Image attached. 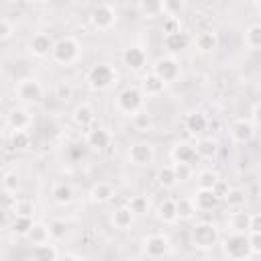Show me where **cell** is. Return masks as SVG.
<instances>
[{
    "label": "cell",
    "instance_id": "cell-1",
    "mask_svg": "<svg viewBox=\"0 0 261 261\" xmlns=\"http://www.w3.org/2000/svg\"><path fill=\"white\" fill-rule=\"evenodd\" d=\"M218 241H220V230L210 220H200L190 230V243L198 251H210L218 245Z\"/></svg>",
    "mask_w": 261,
    "mask_h": 261
},
{
    "label": "cell",
    "instance_id": "cell-2",
    "mask_svg": "<svg viewBox=\"0 0 261 261\" xmlns=\"http://www.w3.org/2000/svg\"><path fill=\"white\" fill-rule=\"evenodd\" d=\"M82 55V43L73 37V35H65V37H59L55 39V47H53V53H51V59L57 63V65H73Z\"/></svg>",
    "mask_w": 261,
    "mask_h": 261
},
{
    "label": "cell",
    "instance_id": "cell-3",
    "mask_svg": "<svg viewBox=\"0 0 261 261\" xmlns=\"http://www.w3.org/2000/svg\"><path fill=\"white\" fill-rule=\"evenodd\" d=\"M222 251L228 261H249L253 257L249 234L243 232H230L222 241Z\"/></svg>",
    "mask_w": 261,
    "mask_h": 261
},
{
    "label": "cell",
    "instance_id": "cell-4",
    "mask_svg": "<svg viewBox=\"0 0 261 261\" xmlns=\"http://www.w3.org/2000/svg\"><path fill=\"white\" fill-rule=\"evenodd\" d=\"M143 104H145V94L141 92L139 86H126L116 96V110L126 116H135L139 110L145 108Z\"/></svg>",
    "mask_w": 261,
    "mask_h": 261
},
{
    "label": "cell",
    "instance_id": "cell-5",
    "mask_svg": "<svg viewBox=\"0 0 261 261\" xmlns=\"http://www.w3.org/2000/svg\"><path fill=\"white\" fill-rule=\"evenodd\" d=\"M88 18H90V24H92L96 31L104 33V31H110V29L116 24V20H118V10H116V6L110 4V2H98V4L92 6Z\"/></svg>",
    "mask_w": 261,
    "mask_h": 261
},
{
    "label": "cell",
    "instance_id": "cell-6",
    "mask_svg": "<svg viewBox=\"0 0 261 261\" xmlns=\"http://www.w3.org/2000/svg\"><path fill=\"white\" fill-rule=\"evenodd\" d=\"M86 82L92 90L96 92H102V90H108L114 82H116V71L110 63H96L88 69L86 73Z\"/></svg>",
    "mask_w": 261,
    "mask_h": 261
},
{
    "label": "cell",
    "instance_id": "cell-7",
    "mask_svg": "<svg viewBox=\"0 0 261 261\" xmlns=\"http://www.w3.org/2000/svg\"><path fill=\"white\" fill-rule=\"evenodd\" d=\"M14 96L22 104H41L45 98V88L37 77H22L14 88Z\"/></svg>",
    "mask_w": 261,
    "mask_h": 261
},
{
    "label": "cell",
    "instance_id": "cell-8",
    "mask_svg": "<svg viewBox=\"0 0 261 261\" xmlns=\"http://www.w3.org/2000/svg\"><path fill=\"white\" fill-rule=\"evenodd\" d=\"M159 80H163L165 84L169 82H175L181 73V67H179V61L173 57V55H163V57H157L155 63H153V69H151Z\"/></svg>",
    "mask_w": 261,
    "mask_h": 261
},
{
    "label": "cell",
    "instance_id": "cell-9",
    "mask_svg": "<svg viewBox=\"0 0 261 261\" xmlns=\"http://www.w3.org/2000/svg\"><path fill=\"white\" fill-rule=\"evenodd\" d=\"M126 159L135 165V167H149L155 161V149L151 143L147 141H137L128 147L126 151Z\"/></svg>",
    "mask_w": 261,
    "mask_h": 261
},
{
    "label": "cell",
    "instance_id": "cell-10",
    "mask_svg": "<svg viewBox=\"0 0 261 261\" xmlns=\"http://www.w3.org/2000/svg\"><path fill=\"white\" fill-rule=\"evenodd\" d=\"M169 237L163 232H151L143 239V253L151 259H159L165 257L169 253Z\"/></svg>",
    "mask_w": 261,
    "mask_h": 261
},
{
    "label": "cell",
    "instance_id": "cell-11",
    "mask_svg": "<svg viewBox=\"0 0 261 261\" xmlns=\"http://www.w3.org/2000/svg\"><path fill=\"white\" fill-rule=\"evenodd\" d=\"M53 47H55V39L49 33H35L27 43V49L33 57H47L53 53Z\"/></svg>",
    "mask_w": 261,
    "mask_h": 261
},
{
    "label": "cell",
    "instance_id": "cell-12",
    "mask_svg": "<svg viewBox=\"0 0 261 261\" xmlns=\"http://www.w3.org/2000/svg\"><path fill=\"white\" fill-rule=\"evenodd\" d=\"M228 130H230L232 141H234V143H241V145L251 143L253 137H255V124H253L251 120H247V118H237V120H232L230 126H228Z\"/></svg>",
    "mask_w": 261,
    "mask_h": 261
},
{
    "label": "cell",
    "instance_id": "cell-13",
    "mask_svg": "<svg viewBox=\"0 0 261 261\" xmlns=\"http://www.w3.org/2000/svg\"><path fill=\"white\" fill-rule=\"evenodd\" d=\"M31 122H33V116L24 106H14L6 114V126L10 130H27Z\"/></svg>",
    "mask_w": 261,
    "mask_h": 261
},
{
    "label": "cell",
    "instance_id": "cell-14",
    "mask_svg": "<svg viewBox=\"0 0 261 261\" xmlns=\"http://www.w3.org/2000/svg\"><path fill=\"white\" fill-rule=\"evenodd\" d=\"M169 157L173 163H186V165H192L196 159H198V153H196V145L188 143V141H177L171 151H169Z\"/></svg>",
    "mask_w": 261,
    "mask_h": 261
},
{
    "label": "cell",
    "instance_id": "cell-15",
    "mask_svg": "<svg viewBox=\"0 0 261 261\" xmlns=\"http://www.w3.org/2000/svg\"><path fill=\"white\" fill-rule=\"evenodd\" d=\"M192 43H194V37H190V33H186L184 29L177 31V33L163 35V47H165L169 53H181V51H186Z\"/></svg>",
    "mask_w": 261,
    "mask_h": 261
},
{
    "label": "cell",
    "instance_id": "cell-16",
    "mask_svg": "<svg viewBox=\"0 0 261 261\" xmlns=\"http://www.w3.org/2000/svg\"><path fill=\"white\" fill-rule=\"evenodd\" d=\"M110 141H112V135H110V130L106 126H94V128H90L86 133V145L90 149H94V151L106 149L110 145Z\"/></svg>",
    "mask_w": 261,
    "mask_h": 261
},
{
    "label": "cell",
    "instance_id": "cell-17",
    "mask_svg": "<svg viewBox=\"0 0 261 261\" xmlns=\"http://www.w3.org/2000/svg\"><path fill=\"white\" fill-rule=\"evenodd\" d=\"M122 63H124L130 71L143 69V67L147 65V53H145V49H143V47H137V45L126 47V49L122 51Z\"/></svg>",
    "mask_w": 261,
    "mask_h": 261
},
{
    "label": "cell",
    "instance_id": "cell-18",
    "mask_svg": "<svg viewBox=\"0 0 261 261\" xmlns=\"http://www.w3.org/2000/svg\"><path fill=\"white\" fill-rule=\"evenodd\" d=\"M194 47L200 53H212L218 47V33L214 29H202L194 37Z\"/></svg>",
    "mask_w": 261,
    "mask_h": 261
},
{
    "label": "cell",
    "instance_id": "cell-19",
    "mask_svg": "<svg viewBox=\"0 0 261 261\" xmlns=\"http://www.w3.org/2000/svg\"><path fill=\"white\" fill-rule=\"evenodd\" d=\"M135 222V212L128 208V204H122L118 208L112 210L110 214V224L116 228V230H128Z\"/></svg>",
    "mask_w": 261,
    "mask_h": 261
},
{
    "label": "cell",
    "instance_id": "cell-20",
    "mask_svg": "<svg viewBox=\"0 0 261 261\" xmlns=\"http://www.w3.org/2000/svg\"><path fill=\"white\" fill-rule=\"evenodd\" d=\"M228 228L230 232H243V234H249V228H251V212L247 210H232L230 216H228Z\"/></svg>",
    "mask_w": 261,
    "mask_h": 261
},
{
    "label": "cell",
    "instance_id": "cell-21",
    "mask_svg": "<svg viewBox=\"0 0 261 261\" xmlns=\"http://www.w3.org/2000/svg\"><path fill=\"white\" fill-rule=\"evenodd\" d=\"M192 198H194V204L200 212H210L220 202V198L214 194V190H196Z\"/></svg>",
    "mask_w": 261,
    "mask_h": 261
},
{
    "label": "cell",
    "instance_id": "cell-22",
    "mask_svg": "<svg viewBox=\"0 0 261 261\" xmlns=\"http://www.w3.org/2000/svg\"><path fill=\"white\" fill-rule=\"evenodd\" d=\"M71 120L80 126V128H90L96 120V110L90 104H77L71 112Z\"/></svg>",
    "mask_w": 261,
    "mask_h": 261
},
{
    "label": "cell",
    "instance_id": "cell-23",
    "mask_svg": "<svg viewBox=\"0 0 261 261\" xmlns=\"http://www.w3.org/2000/svg\"><path fill=\"white\" fill-rule=\"evenodd\" d=\"M114 198V186L110 181H96L90 188V200L94 204H106Z\"/></svg>",
    "mask_w": 261,
    "mask_h": 261
},
{
    "label": "cell",
    "instance_id": "cell-24",
    "mask_svg": "<svg viewBox=\"0 0 261 261\" xmlns=\"http://www.w3.org/2000/svg\"><path fill=\"white\" fill-rule=\"evenodd\" d=\"M157 218L161 222H165V224H171V222L179 220V216H177V202L171 200V198H165L163 202H159V206H157Z\"/></svg>",
    "mask_w": 261,
    "mask_h": 261
},
{
    "label": "cell",
    "instance_id": "cell-25",
    "mask_svg": "<svg viewBox=\"0 0 261 261\" xmlns=\"http://www.w3.org/2000/svg\"><path fill=\"white\" fill-rule=\"evenodd\" d=\"M141 92L145 94V96H159V94H163V90H165V82L163 80H159L153 71L151 73H147L143 80H141Z\"/></svg>",
    "mask_w": 261,
    "mask_h": 261
},
{
    "label": "cell",
    "instance_id": "cell-26",
    "mask_svg": "<svg viewBox=\"0 0 261 261\" xmlns=\"http://www.w3.org/2000/svg\"><path fill=\"white\" fill-rule=\"evenodd\" d=\"M31 259L33 261H59V253H57L55 245L49 241L43 245H35L31 251Z\"/></svg>",
    "mask_w": 261,
    "mask_h": 261
},
{
    "label": "cell",
    "instance_id": "cell-27",
    "mask_svg": "<svg viewBox=\"0 0 261 261\" xmlns=\"http://www.w3.org/2000/svg\"><path fill=\"white\" fill-rule=\"evenodd\" d=\"M51 198H53L55 204H61V206L69 204V202L73 200V188H71V184H67V181H57V184H53V188H51Z\"/></svg>",
    "mask_w": 261,
    "mask_h": 261
},
{
    "label": "cell",
    "instance_id": "cell-28",
    "mask_svg": "<svg viewBox=\"0 0 261 261\" xmlns=\"http://www.w3.org/2000/svg\"><path fill=\"white\" fill-rule=\"evenodd\" d=\"M27 241L35 247V245H43V243H49L51 241V232H49V224L45 222H33V228L29 230L27 234Z\"/></svg>",
    "mask_w": 261,
    "mask_h": 261
},
{
    "label": "cell",
    "instance_id": "cell-29",
    "mask_svg": "<svg viewBox=\"0 0 261 261\" xmlns=\"http://www.w3.org/2000/svg\"><path fill=\"white\" fill-rule=\"evenodd\" d=\"M137 10H139V14H141L143 18H147V20H153V18L163 16V6H161L159 0H141V2L137 4Z\"/></svg>",
    "mask_w": 261,
    "mask_h": 261
},
{
    "label": "cell",
    "instance_id": "cell-30",
    "mask_svg": "<svg viewBox=\"0 0 261 261\" xmlns=\"http://www.w3.org/2000/svg\"><path fill=\"white\" fill-rule=\"evenodd\" d=\"M184 124H186V130H190L192 135H198V133L206 130V126H208V118H206L200 110H194V112L186 114Z\"/></svg>",
    "mask_w": 261,
    "mask_h": 261
},
{
    "label": "cell",
    "instance_id": "cell-31",
    "mask_svg": "<svg viewBox=\"0 0 261 261\" xmlns=\"http://www.w3.org/2000/svg\"><path fill=\"white\" fill-rule=\"evenodd\" d=\"M245 47L251 51H261V22H251L245 29Z\"/></svg>",
    "mask_w": 261,
    "mask_h": 261
},
{
    "label": "cell",
    "instance_id": "cell-32",
    "mask_svg": "<svg viewBox=\"0 0 261 261\" xmlns=\"http://www.w3.org/2000/svg\"><path fill=\"white\" fill-rule=\"evenodd\" d=\"M155 179H157V184H159L163 190H171V188H175V186L179 184L177 177H175V169H173V165H161V167L157 169Z\"/></svg>",
    "mask_w": 261,
    "mask_h": 261
},
{
    "label": "cell",
    "instance_id": "cell-33",
    "mask_svg": "<svg viewBox=\"0 0 261 261\" xmlns=\"http://www.w3.org/2000/svg\"><path fill=\"white\" fill-rule=\"evenodd\" d=\"M196 153L200 159H214L216 153H218V143L210 137L206 139H198L196 141Z\"/></svg>",
    "mask_w": 261,
    "mask_h": 261
},
{
    "label": "cell",
    "instance_id": "cell-34",
    "mask_svg": "<svg viewBox=\"0 0 261 261\" xmlns=\"http://www.w3.org/2000/svg\"><path fill=\"white\" fill-rule=\"evenodd\" d=\"M130 120H133V126H135V130H141V133H149V130L155 126L153 114H151L147 108L139 110L135 116H130Z\"/></svg>",
    "mask_w": 261,
    "mask_h": 261
},
{
    "label": "cell",
    "instance_id": "cell-35",
    "mask_svg": "<svg viewBox=\"0 0 261 261\" xmlns=\"http://www.w3.org/2000/svg\"><path fill=\"white\" fill-rule=\"evenodd\" d=\"M8 145L12 151H27L31 147V135L29 130H10Z\"/></svg>",
    "mask_w": 261,
    "mask_h": 261
},
{
    "label": "cell",
    "instance_id": "cell-36",
    "mask_svg": "<svg viewBox=\"0 0 261 261\" xmlns=\"http://www.w3.org/2000/svg\"><path fill=\"white\" fill-rule=\"evenodd\" d=\"M220 181V175L214 169H202L196 175V186L198 190H214L216 184Z\"/></svg>",
    "mask_w": 261,
    "mask_h": 261
},
{
    "label": "cell",
    "instance_id": "cell-37",
    "mask_svg": "<svg viewBox=\"0 0 261 261\" xmlns=\"http://www.w3.org/2000/svg\"><path fill=\"white\" fill-rule=\"evenodd\" d=\"M33 222H35V220H33L31 216H18V214H14L12 220H10V230H12V234L27 239L29 230L33 228Z\"/></svg>",
    "mask_w": 261,
    "mask_h": 261
},
{
    "label": "cell",
    "instance_id": "cell-38",
    "mask_svg": "<svg viewBox=\"0 0 261 261\" xmlns=\"http://www.w3.org/2000/svg\"><path fill=\"white\" fill-rule=\"evenodd\" d=\"M175 202H177V216H179V220H190V218H194V214L198 212V208H196L192 196H181V198L175 200Z\"/></svg>",
    "mask_w": 261,
    "mask_h": 261
},
{
    "label": "cell",
    "instance_id": "cell-39",
    "mask_svg": "<svg viewBox=\"0 0 261 261\" xmlns=\"http://www.w3.org/2000/svg\"><path fill=\"white\" fill-rule=\"evenodd\" d=\"M163 6V18H179V14L186 10V2L181 0H161Z\"/></svg>",
    "mask_w": 261,
    "mask_h": 261
},
{
    "label": "cell",
    "instance_id": "cell-40",
    "mask_svg": "<svg viewBox=\"0 0 261 261\" xmlns=\"http://www.w3.org/2000/svg\"><path fill=\"white\" fill-rule=\"evenodd\" d=\"M18 190V173L12 169H4L2 173V194H16Z\"/></svg>",
    "mask_w": 261,
    "mask_h": 261
},
{
    "label": "cell",
    "instance_id": "cell-41",
    "mask_svg": "<svg viewBox=\"0 0 261 261\" xmlns=\"http://www.w3.org/2000/svg\"><path fill=\"white\" fill-rule=\"evenodd\" d=\"M224 202H226L228 208H232V210H241V208L245 206V202H247V196H245L243 190H239V188H230L228 194H226V198H224Z\"/></svg>",
    "mask_w": 261,
    "mask_h": 261
},
{
    "label": "cell",
    "instance_id": "cell-42",
    "mask_svg": "<svg viewBox=\"0 0 261 261\" xmlns=\"http://www.w3.org/2000/svg\"><path fill=\"white\" fill-rule=\"evenodd\" d=\"M53 96H55L59 102H69V100L73 98V86H71L69 82L61 80V82L55 84V88H53Z\"/></svg>",
    "mask_w": 261,
    "mask_h": 261
},
{
    "label": "cell",
    "instance_id": "cell-43",
    "mask_svg": "<svg viewBox=\"0 0 261 261\" xmlns=\"http://www.w3.org/2000/svg\"><path fill=\"white\" fill-rule=\"evenodd\" d=\"M128 208L135 212V216H143V214H147V210H149V200H147V196H133L130 200H128Z\"/></svg>",
    "mask_w": 261,
    "mask_h": 261
},
{
    "label": "cell",
    "instance_id": "cell-44",
    "mask_svg": "<svg viewBox=\"0 0 261 261\" xmlns=\"http://www.w3.org/2000/svg\"><path fill=\"white\" fill-rule=\"evenodd\" d=\"M49 232H51V241H61L67 237V224L61 218H55L49 222Z\"/></svg>",
    "mask_w": 261,
    "mask_h": 261
},
{
    "label": "cell",
    "instance_id": "cell-45",
    "mask_svg": "<svg viewBox=\"0 0 261 261\" xmlns=\"http://www.w3.org/2000/svg\"><path fill=\"white\" fill-rule=\"evenodd\" d=\"M16 33V24L10 16H0V41H8Z\"/></svg>",
    "mask_w": 261,
    "mask_h": 261
},
{
    "label": "cell",
    "instance_id": "cell-46",
    "mask_svg": "<svg viewBox=\"0 0 261 261\" xmlns=\"http://www.w3.org/2000/svg\"><path fill=\"white\" fill-rule=\"evenodd\" d=\"M12 214H18V216H31V218H33V214H35V204H33L31 200H22V198H18L16 204H14Z\"/></svg>",
    "mask_w": 261,
    "mask_h": 261
},
{
    "label": "cell",
    "instance_id": "cell-47",
    "mask_svg": "<svg viewBox=\"0 0 261 261\" xmlns=\"http://www.w3.org/2000/svg\"><path fill=\"white\" fill-rule=\"evenodd\" d=\"M173 169H175V177H177V181H190V179H192V165H186V163H173Z\"/></svg>",
    "mask_w": 261,
    "mask_h": 261
},
{
    "label": "cell",
    "instance_id": "cell-48",
    "mask_svg": "<svg viewBox=\"0 0 261 261\" xmlns=\"http://www.w3.org/2000/svg\"><path fill=\"white\" fill-rule=\"evenodd\" d=\"M181 31L179 27V18H163V33L169 35V33H177Z\"/></svg>",
    "mask_w": 261,
    "mask_h": 261
},
{
    "label": "cell",
    "instance_id": "cell-49",
    "mask_svg": "<svg viewBox=\"0 0 261 261\" xmlns=\"http://www.w3.org/2000/svg\"><path fill=\"white\" fill-rule=\"evenodd\" d=\"M249 243L253 255H261V232H249Z\"/></svg>",
    "mask_w": 261,
    "mask_h": 261
},
{
    "label": "cell",
    "instance_id": "cell-50",
    "mask_svg": "<svg viewBox=\"0 0 261 261\" xmlns=\"http://www.w3.org/2000/svg\"><path fill=\"white\" fill-rule=\"evenodd\" d=\"M228 190H230V186H228L224 179H220V181L216 184V188H214V194H216L220 200H224V198H226V194H228Z\"/></svg>",
    "mask_w": 261,
    "mask_h": 261
},
{
    "label": "cell",
    "instance_id": "cell-51",
    "mask_svg": "<svg viewBox=\"0 0 261 261\" xmlns=\"http://www.w3.org/2000/svg\"><path fill=\"white\" fill-rule=\"evenodd\" d=\"M249 232H261V212L251 214V228Z\"/></svg>",
    "mask_w": 261,
    "mask_h": 261
},
{
    "label": "cell",
    "instance_id": "cell-52",
    "mask_svg": "<svg viewBox=\"0 0 261 261\" xmlns=\"http://www.w3.org/2000/svg\"><path fill=\"white\" fill-rule=\"evenodd\" d=\"M253 122H255L257 126H261V102L255 104V108H253Z\"/></svg>",
    "mask_w": 261,
    "mask_h": 261
},
{
    "label": "cell",
    "instance_id": "cell-53",
    "mask_svg": "<svg viewBox=\"0 0 261 261\" xmlns=\"http://www.w3.org/2000/svg\"><path fill=\"white\" fill-rule=\"evenodd\" d=\"M59 261H80V257H75L71 253H65V255H59Z\"/></svg>",
    "mask_w": 261,
    "mask_h": 261
},
{
    "label": "cell",
    "instance_id": "cell-54",
    "mask_svg": "<svg viewBox=\"0 0 261 261\" xmlns=\"http://www.w3.org/2000/svg\"><path fill=\"white\" fill-rule=\"evenodd\" d=\"M253 10H255L257 16H261V0H255L253 2Z\"/></svg>",
    "mask_w": 261,
    "mask_h": 261
}]
</instances>
